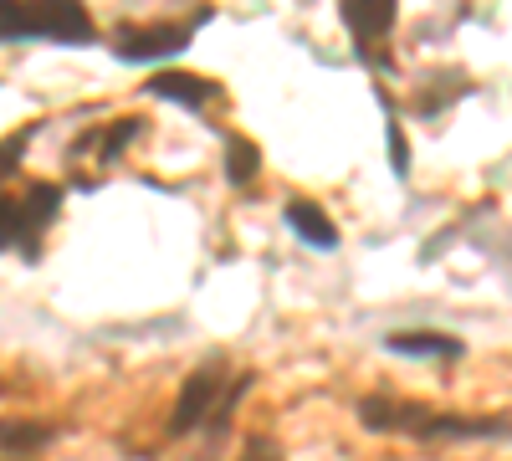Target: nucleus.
Segmentation results:
<instances>
[{
  "instance_id": "nucleus-1",
  "label": "nucleus",
  "mask_w": 512,
  "mask_h": 461,
  "mask_svg": "<svg viewBox=\"0 0 512 461\" xmlns=\"http://www.w3.org/2000/svg\"><path fill=\"white\" fill-rule=\"evenodd\" d=\"M26 11H31L36 36L47 41H67V47H88L93 41V21L82 0H26Z\"/></svg>"
},
{
  "instance_id": "nucleus-2",
  "label": "nucleus",
  "mask_w": 512,
  "mask_h": 461,
  "mask_svg": "<svg viewBox=\"0 0 512 461\" xmlns=\"http://www.w3.org/2000/svg\"><path fill=\"white\" fill-rule=\"evenodd\" d=\"M216 400H221V364H205L185 380L175 415H169V436H190L195 426H205V415L216 410Z\"/></svg>"
},
{
  "instance_id": "nucleus-3",
  "label": "nucleus",
  "mask_w": 512,
  "mask_h": 461,
  "mask_svg": "<svg viewBox=\"0 0 512 461\" xmlns=\"http://www.w3.org/2000/svg\"><path fill=\"white\" fill-rule=\"evenodd\" d=\"M185 47H190V31L185 26H139V31H123L118 36V57H128V62L180 57Z\"/></svg>"
},
{
  "instance_id": "nucleus-4",
  "label": "nucleus",
  "mask_w": 512,
  "mask_h": 461,
  "mask_svg": "<svg viewBox=\"0 0 512 461\" xmlns=\"http://www.w3.org/2000/svg\"><path fill=\"white\" fill-rule=\"evenodd\" d=\"M344 26L359 41H384L395 26V0H344Z\"/></svg>"
},
{
  "instance_id": "nucleus-5",
  "label": "nucleus",
  "mask_w": 512,
  "mask_h": 461,
  "mask_svg": "<svg viewBox=\"0 0 512 461\" xmlns=\"http://www.w3.org/2000/svg\"><path fill=\"white\" fill-rule=\"evenodd\" d=\"M144 93H149V98H169V103H185V108L216 98V88H210L205 77H190V72H154V77L144 82Z\"/></svg>"
},
{
  "instance_id": "nucleus-6",
  "label": "nucleus",
  "mask_w": 512,
  "mask_h": 461,
  "mask_svg": "<svg viewBox=\"0 0 512 461\" xmlns=\"http://www.w3.org/2000/svg\"><path fill=\"white\" fill-rule=\"evenodd\" d=\"M287 226L303 236L308 246H318V251H333V246H338V231H333L328 211H318L313 200H292V205H287Z\"/></svg>"
},
{
  "instance_id": "nucleus-7",
  "label": "nucleus",
  "mask_w": 512,
  "mask_h": 461,
  "mask_svg": "<svg viewBox=\"0 0 512 461\" xmlns=\"http://www.w3.org/2000/svg\"><path fill=\"white\" fill-rule=\"evenodd\" d=\"M359 415H364V426H374V431H390V426H425V410H420V405H395L390 395H369Z\"/></svg>"
},
{
  "instance_id": "nucleus-8",
  "label": "nucleus",
  "mask_w": 512,
  "mask_h": 461,
  "mask_svg": "<svg viewBox=\"0 0 512 461\" xmlns=\"http://www.w3.org/2000/svg\"><path fill=\"white\" fill-rule=\"evenodd\" d=\"M390 349L395 354H425V359H456L461 354V339H451V333H390Z\"/></svg>"
},
{
  "instance_id": "nucleus-9",
  "label": "nucleus",
  "mask_w": 512,
  "mask_h": 461,
  "mask_svg": "<svg viewBox=\"0 0 512 461\" xmlns=\"http://www.w3.org/2000/svg\"><path fill=\"white\" fill-rule=\"evenodd\" d=\"M256 170H262V149H256L251 139H231V149H226V180L246 185V180H256Z\"/></svg>"
},
{
  "instance_id": "nucleus-10",
  "label": "nucleus",
  "mask_w": 512,
  "mask_h": 461,
  "mask_svg": "<svg viewBox=\"0 0 512 461\" xmlns=\"http://www.w3.org/2000/svg\"><path fill=\"white\" fill-rule=\"evenodd\" d=\"M57 205H62V190H57V185H31V195L21 200L26 226H31V231H36V226H47V221L57 216Z\"/></svg>"
},
{
  "instance_id": "nucleus-11",
  "label": "nucleus",
  "mask_w": 512,
  "mask_h": 461,
  "mask_svg": "<svg viewBox=\"0 0 512 461\" xmlns=\"http://www.w3.org/2000/svg\"><path fill=\"white\" fill-rule=\"evenodd\" d=\"M52 431L47 426H26V421H0V451H36L47 446Z\"/></svg>"
},
{
  "instance_id": "nucleus-12",
  "label": "nucleus",
  "mask_w": 512,
  "mask_h": 461,
  "mask_svg": "<svg viewBox=\"0 0 512 461\" xmlns=\"http://www.w3.org/2000/svg\"><path fill=\"white\" fill-rule=\"evenodd\" d=\"M26 236H31V226H26L21 200H6V195H0V251H6V246H21Z\"/></svg>"
},
{
  "instance_id": "nucleus-13",
  "label": "nucleus",
  "mask_w": 512,
  "mask_h": 461,
  "mask_svg": "<svg viewBox=\"0 0 512 461\" xmlns=\"http://www.w3.org/2000/svg\"><path fill=\"white\" fill-rule=\"evenodd\" d=\"M0 36H6V41L36 36V26H31V11H26V0H0Z\"/></svg>"
},
{
  "instance_id": "nucleus-14",
  "label": "nucleus",
  "mask_w": 512,
  "mask_h": 461,
  "mask_svg": "<svg viewBox=\"0 0 512 461\" xmlns=\"http://www.w3.org/2000/svg\"><path fill=\"white\" fill-rule=\"evenodd\" d=\"M241 461H282V446L272 436H251L246 451H241Z\"/></svg>"
},
{
  "instance_id": "nucleus-15",
  "label": "nucleus",
  "mask_w": 512,
  "mask_h": 461,
  "mask_svg": "<svg viewBox=\"0 0 512 461\" xmlns=\"http://www.w3.org/2000/svg\"><path fill=\"white\" fill-rule=\"evenodd\" d=\"M384 139H390V164H395V175L410 170V159H405V134H400V123L390 118V129H384Z\"/></svg>"
},
{
  "instance_id": "nucleus-16",
  "label": "nucleus",
  "mask_w": 512,
  "mask_h": 461,
  "mask_svg": "<svg viewBox=\"0 0 512 461\" xmlns=\"http://www.w3.org/2000/svg\"><path fill=\"white\" fill-rule=\"evenodd\" d=\"M31 139V129L26 134H16V139H6V144H0V175H6V170H16V159H21V144Z\"/></svg>"
}]
</instances>
